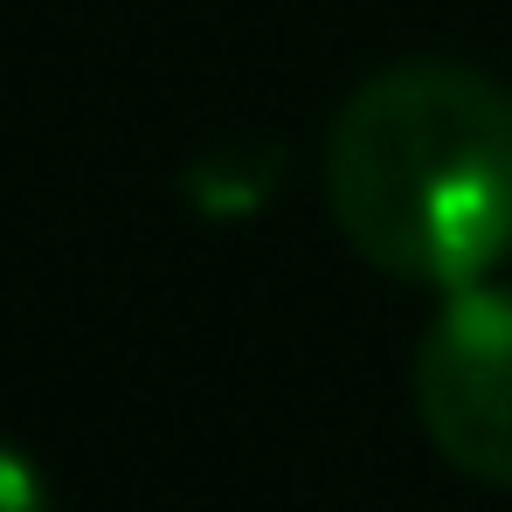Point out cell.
I'll return each instance as SVG.
<instances>
[{"label": "cell", "instance_id": "1", "mask_svg": "<svg viewBox=\"0 0 512 512\" xmlns=\"http://www.w3.org/2000/svg\"><path fill=\"white\" fill-rule=\"evenodd\" d=\"M326 208L402 284H485L512 256V90L436 56L374 70L333 111Z\"/></svg>", "mask_w": 512, "mask_h": 512}, {"label": "cell", "instance_id": "2", "mask_svg": "<svg viewBox=\"0 0 512 512\" xmlns=\"http://www.w3.org/2000/svg\"><path fill=\"white\" fill-rule=\"evenodd\" d=\"M416 423L436 457L478 485L512 492V284L443 291L416 346Z\"/></svg>", "mask_w": 512, "mask_h": 512}, {"label": "cell", "instance_id": "3", "mask_svg": "<svg viewBox=\"0 0 512 512\" xmlns=\"http://www.w3.org/2000/svg\"><path fill=\"white\" fill-rule=\"evenodd\" d=\"M277 187H284V146H243V139L187 160V173H180L187 208L208 215V222H243Z\"/></svg>", "mask_w": 512, "mask_h": 512}, {"label": "cell", "instance_id": "4", "mask_svg": "<svg viewBox=\"0 0 512 512\" xmlns=\"http://www.w3.org/2000/svg\"><path fill=\"white\" fill-rule=\"evenodd\" d=\"M0 512H56L49 506V478L14 443H0Z\"/></svg>", "mask_w": 512, "mask_h": 512}]
</instances>
